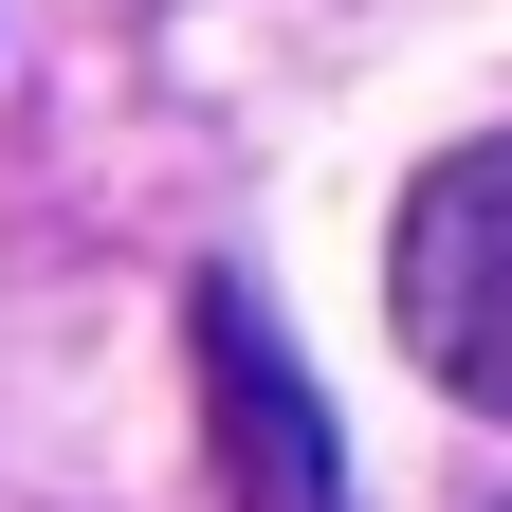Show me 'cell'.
I'll use <instances>...</instances> for the list:
<instances>
[{"mask_svg": "<svg viewBox=\"0 0 512 512\" xmlns=\"http://www.w3.org/2000/svg\"><path fill=\"white\" fill-rule=\"evenodd\" d=\"M384 293H403L421 384H458L476 421H512V128H494V147H439V165L403 183Z\"/></svg>", "mask_w": 512, "mask_h": 512, "instance_id": "obj_1", "label": "cell"}, {"mask_svg": "<svg viewBox=\"0 0 512 512\" xmlns=\"http://www.w3.org/2000/svg\"><path fill=\"white\" fill-rule=\"evenodd\" d=\"M183 348H202V421H220V494L238 512H348L330 403H311L293 330L256 311V275H202V293H183Z\"/></svg>", "mask_w": 512, "mask_h": 512, "instance_id": "obj_2", "label": "cell"}]
</instances>
